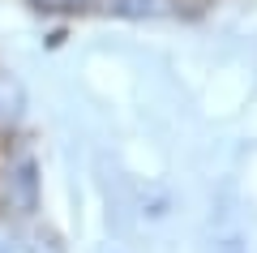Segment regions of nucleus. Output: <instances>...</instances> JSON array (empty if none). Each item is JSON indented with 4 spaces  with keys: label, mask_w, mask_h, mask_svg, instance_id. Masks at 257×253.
Returning a JSON list of instances; mask_svg holds the SVG:
<instances>
[{
    "label": "nucleus",
    "mask_w": 257,
    "mask_h": 253,
    "mask_svg": "<svg viewBox=\"0 0 257 253\" xmlns=\"http://www.w3.org/2000/svg\"><path fill=\"white\" fill-rule=\"evenodd\" d=\"M107 9L124 18H155V13H167V0H107Z\"/></svg>",
    "instance_id": "1"
},
{
    "label": "nucleus",
    "mask_w": 257,
    "mask_h": 253,
    "mask_svg": "<svg viewBox=\"0 0 257 253\" xmlns=\"http://www.w3.org/2000/svg\"><path fill=\"white\" fill-rule=\"evenodd\" d=\"M39 9H86V5H94V0H35Z\"/></svg>",
    "instance_id": "2"
}]
</instances>
